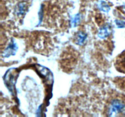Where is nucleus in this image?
Masks as SVG:
<instances>
[{
  "label": "nucleus",
  "instance_id": "nucleus-1",
  "mask_svg": "<svg viewBox=\"0 0 125 117\" xmlns=\"http://www.w3.org/2000/svg\"><path fill=\"white\" fill-rule=\"evenodd\" d=\"M125 112V104L121 101L115 100L111 102L108 110L109 117L115 116L117 114Z\"/></svg>",
  "mask_w": 125,
  "mask_h": 117
},
{
  "label": "nucleus",
  "instance_id": "nucleus-2",
  "mask_svg": "<svg viewBox=\"0 0 125 117\" xmlns=\"http://www.w3.org/2000/svg\"><path fill=\"white\" fill-rule=\"evenodd\" d=\"M110 33V27L109 25H106L105 26L103 27L100 30L98 36L101 38H106Z\"/></svg>",
  "mask_w": 125,
  "mask_h": 117
},
{
  "label": "nucleus",
  "instance_id": "nucleus-3",
  "mask_svg": "<svg viewBox=\"0 0 125 117\" xmlns=\"http://www.w3.org/2000/svg\"><path fill=\"white\" fill-rule=\"evenodd\" d=\"M26 9V4L24 2H21L17 6V8H16V12L18 15H23L25 12Z\"/></svg>",
  "mask_w": 125,
  "mask_h": 117
},
{
  "label": "nucleus",
  "instance_id": "nucleus-4",
  "mask_svg": "<svg viewBox=\"0 0 125 117\" xmlns=\"http://www.w3.org/2000/svg\"><path fill=\"white\" fill-rule=\"evenodd\" d=\"M87 37V35L83 32H79L78 34V36L76 38V44L79 45H82L84 41L85 40Z\"/></svg>",
  "mask_w": 125,
  "mask_h": 117
},
{
  "label": "nucleus",
  "instance_id": "nucleus-5",
  "mask_svg": "<svg viewBox=\"0 0 125 117\" xmlns=\"http://www.w3.org/2000/svg\"><path fill=\"white\" fill-rule=\"evenodd\" d=\"M100 8H101L102 10L104 11V12H108V11L110 10L109 6L106 2H104V1H103V2H101V3H100Z\"/></svg>",
  "mask_w": 125,
  "mask_h": 117
},
{
  "label": "nucleus",
  "instance_id": "nucleus-6",
  "mask_svg": "<svg viewBox=\"0 0 125 117\" xmlns=\"http://www.w3.org/2000/svg\"><path fill=\"white\" fill-rule=\"evenodd\" d=\"M15 44H11L10 46H9L8 48L6 49V53H10V55L11 54V53L12 52H13V51L15 50Z\"/></svg>",
  "mask_w": 125,
  "mask_h": 117
},
{
  "label": "nucleus",
  "instance_id": "nucleus-7",
  "mask_svg": "<svg viewBox=\"0 0 125 117\" xmlns=\"http://www.w3.org/2000/svg\"><path fill=\"white\" fill-rule=\"evenodd\" d=\"M79 21H80V15H77L75 16V17H74V19H73V22H72L73 25H74V26L76 25V24H78V23H79Z\"/></svg>",
  "mask_w": 125,
  "mask_h": 117
},
{
  "label": "nucleus",
  "instance_id": "nucleus-8",
  "mask_svg": "<svg viewBox=\"0 0 125 117\" xmlns=\"http://www.w3.org/2000/svg\"><path fill=\"white\" fill-rule=\"evenodd\" d=\"M115 23L118 26V27L122 28V27H125V22L122 21H119V20H117L115 21Z\"/></svg>",
  "mask_w": 125,
  "mask_h": 117
},
{
  "label": "nucleus",
  "instance_id": "nucleus-9",
  "mask_svg": "<svg viewBox=\"0 0 125 117\" xmlns=\"http://www.w3.org/2000/svg\"><path fill=\"white\" fill-rule=\"evenodd\" d=\"M121 63H122V66L124 68H125V53L123 55V57H122V61Z\"/></svg>",
  "mask_w": 125,
  "mask_h": 117
},
{
  "label": "nucleus",
  "instance_id": "nucleus-10",
  "mask_svg": "<svg viewBox=\"0 0 125 117\" xmlns=\"http://www.w3.org/2000/svg\"></svg>",
  "mask_w": 125,
  "mask_h": 117
}]
</instances>
